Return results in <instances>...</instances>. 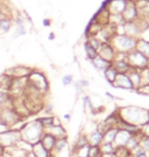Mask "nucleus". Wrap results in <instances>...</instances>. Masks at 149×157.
Segmentation results:
<instances>
[{"instance_id": "1", "label": "nucleus", "mask_w": 149, "mask_h": 157, "mask_svg": "<svg viewBox=\"0 0 149 157\" xmlns=\"http://www.w3.org/2000/svg\"><path fill=\"white\" fill-rule=\"evenodd\" d=\"M116 115L123 119L124 121L130 124H134L140 128L141 125L146 124L147 121V109H144L139 106L129 105L119 108L116 111Z\"/></svg>"}, {"instance_id": "12", "label": "nucleus", "mask_w": 149, "mask_h": 157, "mask_svg": "<svg viewBox=\"0 0 149 157\" xmlns=\"http://www.w3.org/2000/svg\"><path fill=\"white\" fill-rule=\"evenodd\" d=\"M112 86L115 88H120V89H124V90L135 91L134 87H133L131 81H130V78L127 74H118L115 83L112 84Z\"/></svg>"}, {"instance_id": "24", "label": "nucleus", "mask_w": 149, "mask_h": 157, "mask_svg": "<svg viewBox=\"0 0 149 157\" xmlns=\"http://www.w3.org/2000/svg\"><path fill=\"white\" fill-rule=\"evenodd\" d=\"M116 132H118V127H112L108 128L102 136V143H112L115 141Z\"/></svg>"}, {"instance_id": "10", "label": "nucleus", "mask_w": 149, "mask_h": 157, "mask_svg": "<svg viewBox=\"0 0 149 157\" xmlns=\"http://www.w3.org/2000/svg\"><path fill=\"white\" fill-rule=\"evenodd\" d=\"M32 71H33V68L26 67V65H17V67H14L11 68L6 70L4 71V74L11 78H22L29 77V75L32 73Z\"/></svg>"}, {"instance_id": "42", "label": "nucleus", "mask_w": 149, "mask_h": 157, "mask_svg": "<svg viewBox=\"0 0 149 157\" xmlns=\"http://www.w3.org/2000/svg\"><path fill=\"white\" fill-rule=\"evenodd\" d=\"M50 24H51V21H50L49 18H45V20H43V25L45 27H49Z\"/></svg>"}, {"instance_id": "3", "label": "nucleus", "mask_w": 149, "mask_h": 157, "mask_svg": "<svg viewBox=\"0 0 149 157\" xmlns=\"http://www.w3.org/2000/svg\"><path fill=\"white\" fill-rule=\"evenodd\" d=\"M138 39L132 38L127 35H115L109 40V44L112 46V48L116 50V53L120 54H127V53L133 51L136 49Z\"/></svg>"}, {"instance_id": "43", "label": "nucleus", "mask_w": 149, "mask_h": 157, "mask_svg": "<svg viewBox=\"0 0 149 157\" xmlns=\"http://www.w3.org/2000/svg\"><path fill=\"white\" fill-rule=\"evenodd\" d=\"M63 118H65V121H71V114H69V113H65V115H63Z\"/></svg>"}, {"instance_id": "34", "label": "nucleus", "mask_w": 149, "mask_h": 157, "mask_svg": "<svg viewBox=\"0 0 149 157\" xmlns=\"http://www.w3.org/2000/svg\"><path fill=\"white\" fill-rule=\"evenodd\" d=\"M132 157H149V152L139 146L132 151Z\"/></svg>"}, {"instance_id": "40", "label": "nucleus", "mask_w": 149, "mask_h": 157, "mask_svg": "<svg viewBox=\"0 0 149 157\" xmlns=\"http://www.w3.org/2000/svg\"><path fill=\"white\" fill-rule=\"evenodd\" d=\"M77 83L79 84V86H80L83 90L85 89V88H88V87H89V85H90L89 81L86 80V78H81V80L77 81Z\"/></svg>"}, {"instance_id": "23", "label": "nucleus", "mask_w": 149, "mask_h": 157, "mask_svg": "<svg viewBox=\"0 0 149 157\" xmlns=\"http://www.w3.org/2000/svg\"><path fill=\"white\" fill-rule=\"evenodd\" d=\"M136 50L141 52L145 57L149 59V41H145L143 39H138Z\"/></svg>"}, {"instance_id": "19", "label": "nucleus", "mask_w": 149, "mask_h": 157, "mask_svg": "<svg viewBox=\"0 0 149 157\" xmlns=\"http://www.w3.org/2000/svg\"><path fill=\"white\" fill-rule=\"evenodd\" d=\"M87 140L89 146H100L102 144V135L95 130L87 135Z\"/></svg>"}, {"instance_id": "36", "label": "nucleus", "mask_w": 149, "mask_h": 157, "mask_svg": "<svg viewBox=\"0 0 149 157\" xmlns=\"http://www.w3.org/2000/svg\"><path fill=\"white\" fill-rule=\"evenodd\" d=\"M139 146L144 150L149 152V137H143L141 136L140 140H139Z\"/></svg>"}, {"instance_id": "7", "label": "nucleus", "mask_w": 149, "mask_h": 157, "mask_svg": "<svg viewBox=\"0 0 149 157\" xmlns=\"http://www.w3.org/2000/svg\"><path fill=\"white\" fill-rule=\"evenodd\" d=\"M20 140L22 139L18 130L8 128V130H5L0 133V146H2L3 148L15 146Z\"/></svg>"}, {"instance_id": "16", "label": "nucleus", "mask_w": 149, "mask_h": 157, "mask_svg": "<svg viewBox=\"0 0 149 157\" xmlns=\"http://www.w3.org/2000/svg\"><path fill=\"white\" fill-rule=\"evenodd\" d=\"M14 97L9 94L8 91L0 89V110L4 108H12Z\"/></svg>"}, {"instance_id": "30", "label": "nucleus", "mask_w": 149, "mask_h": 157, "mask_svg": "<svg viewBox=\"0 0 149 157\" xmlns=\"http://www.w3.org/2000/svg\"><path fill=\"white\" fill-rule=\"evenodd\" d=\"M53 117H54L53 115H48V117H44L38 118V121H39L41 125H42L43 128L45 130V128L53 125Z\"/></svg>"}, {"instance_id": "37", "label": "nucleus", "mask_w": 149, "mask_h": 157, "mask_svg": "<svg viewBox=\"0 0 149 157\" xmlns=\"http://www.w3.org/2000/svg\"><path fill=\"white\" fill-rule=\"evenodd\" d=\"M26 34H27V29H26V26H25V25H23V26H17V29H15L14 37L17 38V37L26 35Z\"/></svg>"}, {"instance_id": "13", "label": "nucleus", "mask_w": 149, "mask_h": 157, "mask_svg": "<svg viewBox=\"0 0 149 157\" xmlns=\"http://www.w3.org/2000/svg\"><path fill=\"white\" fill-rule=\"evenodd\" d=\"M131 137H132V134L130 133V132H128L127 130H124V128H118V132H116L115 141H113V145L116 147H125Z\"/></svg>"}, {"instance_id": "32", "label": "nucleus", "mask_w": 149, "mask_h": 157, "mask_svg": "<svg viewBox=\"0 0 149 157\" xmlns=\"http://www.w3.org/2000/svg\"><path fill=\"white\" fill-rule=\"evenodd\" d=\"M15 146H17L18 148L24 150V151H26L27 153L32 152V149H33V145L30 144V143L26 142V141H24V140H20L17 143V145H15Z\"/></svg>"}, {"instance_id": "21", "label": "nucleus", "mask_w": 149, "mask_h": 157, "mask_svg": "<svg viewBox=\"0 0 149 157\" xmlns=\"http://www.w3.org/2000/svg\"><path fill=\"white\" fill-rule=\"evenodd\" d=\"M32 153L35 155V157H51V153L47 151L40 142L34 144L33 149H32Z\"/></svg>"}, {"instance_id": "4", "label": "nucleus", "mask_w": 149, "mask_h": 157, "mask_svg": "<svg viewBox=\"0 0 149 157\" xmlns=\"http://www.w3.org/2000/svg\"><path fill=\"white\" fill-rule=\"evenodd\" d=\"M28 84L43 95H47L49 91V82L45 74L41 71L34 70L28 77Z\"/></svg>"}, {"instance_id": "2", "label": "nucleus", "mask_w": 149, "mask_h": 157, "mask_svg": "<svg viewBox=\"0 0 149 157\" xmlns=\"http://www.w3.org/2000/svg\"><path fill=\"white\" fill-rule=\"evenodd\" d=\"M18 131L21 134V139L32 144V145L39 142L41 136L44 133V128L38 121V118L24 124Z\"/></svg>"}, {"instance_id": "5", "label": "nucleus", "mask_w": 149, "mask_h": 157, "mask_svg": "<svg viewBox=\"0 0 149 157\" xmlns=\"http://www.w3.org/2000/svg\"><path fill=\"white\" fill-rule=\"evenodd\" d=\"M23 121L14 108H4L0 110V122L7 128H14L15 125Z\"/></svg>"}, {"instance_id": "45", "label": "nucleus", "mask_w": 149, "mask_h": 157, "mask_svg": "<svg viewBox=\"0 0 149 157\" xmlns=\"http://www.w3.org/2000/svg\"><path fill=\"white\" fill-rule=\"evenodd\" d=\"M25 157H35V155H34L32 152H30V153H28V154H27L26 156H25Z\"/></svg>"}, {"instance_id": "11", "label": "nucleus", "mask_w": 149, "mask_h": 157, "mask_svg": "<svg viewBox=\"0 0 149 157\" xmlns=\"http://www.w3.org/2000/svg\"><path fill=\"white\" fill-rule=\"evenodd\" d=\"M98 55H99L101 58H103L104 60L112 63V62L115 60V58L116 56V52L109 43H102L99 50H98Z\"/></svg>"}, {"instance_id": "15", "label": "nucleus", "mask_w": 149, "mask_h": 157, "mask_svg": "<svg viewBox=\"0 0 149 157\" xmlns=\"http://www.w3.org/2000/svg\"><path fill=\"white\" fill-rule=\"evenodd\" d=\"M128 77L131 81V83L134 87V90L136 91L139 87L142 86V77H141V71L140 70H136V68H132L130 70L128 73Z\"/></svg>"}, {"instance_id": "8", "label": "nucleus", "mask_w": 149, "mask_h": 157, "mask_svg": "<svg viewBox=\"0 0 149 157\" xmlns=\"http://www.w3.org/2000/svg\"><path fill=\"white\" fill-rule=\"evenodd\" d=\"M110 64H112V67L115 68L118 74H127L131 70V67H130V64L126 59V54L116 53L115 60Z\"/></svg>"}, {"instance_id": "28", "label": "nucleus", "mask_w": 149, "mask_h": 157, "mask_svg": "<svg viewBox=\"0 0 149 157\" xmlns=\"http://www.w3.org/2000/svg\"><path fill=\"white\" fill-rule=\"evenodd\" d=\"M100 147V150L102 152V155L104 154H113L116 151V146L112 143H102Z\"/></svg>"}, {"instance_id": "26", "label": "nucleus", "mask_w": 149, "mask_h": 157, "mask_svg": "<svg viewBox=\"0 0 149 157\" xmlns=\"http://www.w3.org/2000/svg\"><path fill=\"white\" fill-rule=\"evenodd\" d=\"M88 145V140H87V135H85L84 133H81L78 136L77 140L75 142V145L73 147V150H77L80 149L82 147L87 146Z\"/></svg>"}, {"instance_id": "46", "label": "nucleus", "mask_w": 149, "mask_h": 157, "mask_svg": "<svg viewBox=\"0 0 149 157\" xmlns=\"http://www.w3.org/2000/svg\"><path fill=\"white\" fill-rule=\"evenodd\" d=\"M147 121H149V109H147Z\"/></svg>"}, {"instance_id": "17", "label": "nucleus", "mask_w": 149, "mask_h": 157, "mask_svg": "<svg viewBox=\"0 0 149 157\" xmlns=\"http://www.w3.org/2000/svg\"><path fill=\"white\" fill-rule=\"evenodd\" d=\"M39 142L42 144V146L47 150V151L51 153L53 148H54L56 139L54 137H52L51 135H49L48 133H45V132H44L43 135L41 136V139Z\"/></svg>"}, {"instance_id": "20", "label": "nucleus", "mask_w": 149, "mask_h": 157, "mask_svg": "<svg viewBox=\"0 0 149 157\" xmlns=\"http://www.w3.org/2000/svg\"><path fill=\"white\" fill-rule=\"evenodd\" d=\"M12 17H0V35L8 33L12 27Z\"/></svg>"}, {"instance_id": "39", "label": "nucleus", "mask_w": 149, "mask_h": 157, "mask_svg": "<svg viewBox=\"0 0 149 157\" xmlns=\"http://www.w3.org/2000/svg\"><path fill=\"white\" fill-rule=\"evenodd\" d=\"M140 133H141V136L149 137V121H147L146 124H144L143 125H141Z\"/></svg>"}, {"instance_id": "44", "label": "nucleus", "mask_w": 149, "mask_h": 157, "mask_svg": "<svg viewBox=\"0 0 149 157\" xmlns=\"http://www.w3.org/2000/svg\"><path fill=\"white\" fill-rule=\"evenodd\" d=\"M48 38H49V40H54V39H55V35H54V33H50Z\"/></svg>"}, {"instance_id": "18", "label": "nucleus", "mask_w": 149, "mask_h": 157, "mask_svg": "<svg viewBox=\"0 0 149 157\" xmlns=\"http://www.w3.org/2000/svg\"><path fill=\"white\" fill-rule=\"evenodd\" d=\"M69 149V144L68 141V138H63V139H57L55 142L54 148L51 151V156L57 154V153L65 151V150Z\"/></svg>"}, {"instance_id": "6", "label": "nucleus", "mask_w": 149, "mask_h": 157, "mask_svg": "<svg viewBox=\"0 0 149 157\" xmlns=\"http://www.w3.org/2000/svg\"><path fill=\"white\" fill-rule=\"evenodd\" d=\"M126 59L132 68H136V70L141 71V70H143V68L149 67V59L145 57L141 52H139L138 50H136V49H134L131 52L127 53Z\"/></svg>"}, {"instance_id": "29", "label": "nucleus", "mask_w": 149, "mask_h": 157, "mask_svg": "<svg viewBox=\"0 0 149 157\" xmlns=\"http://www.w3.org/2000/svg\"><path fill=\"white\" fill-rule=\"evenodd\" d=\"M113 155L116 157H132V151H130L127 147H116Z\"/></svg>"}, {"instance_id": "33", "label": "nucleus", "mask_w": 149, "mask_h": 157, "mask_svg": "<svg viewBox=\"0 0 149 157\" xmlns=\"http://www.w3.org/2000/svg\"><path fill=\"white\" fill-rule=\"evenodd\" d=\"M83 107L85 110H90V111H93L94 110V105H93V101H92L91 97L89 95H86L84 96L83 98Z\"/></svg>"}, {"instance_id": "22", "label": "nucleus", "mask_w": 149, "mask_h": 157, "mask_svg": "<svg viewBox=\"0 0 149 157\" xmlns=\"http://www.w3.org/2000/svg\"><path fill=\"white\" fill-rule=\"evenodd\" d=\"M91 62H92V64H93V67L99 71H104L110 65L109 62L104 60V59L101 58L99 55H98L97 57H95L93 60H91Z\"/></svg>"}, {"instance_id": "9", "label": "nucleus", "mask_w": 149, "mask_h": 157, "mask_svg": "<svg viewBox=\"0 0 149 157\" xmlns=\"http://www.w3.org/2000/svg\"><path fill=\"white\" fill-rule=\"evenodd\" d=\"M122 17L126 23L135 21L136 20H138L139 14H138V9H137V6H136L135 2L127 0V5H126L125 10H124V12L122 13Z\"/></svg>"}, {"instance_id": "25", "label": "nucleus", "mask_w": 149, "mask_h": 157, "mask_svg": "<svg viewBox=\"0 0 149 157\" xmlns=\"http://www.w3.org/2000/svg\"><path fill=\"white\" fill-rule=\"evenodd\" d=\"M103 74H104V78H105V80L108 82L110 85H112L113 83H115L116 76H118V73H116V71L112 67V64H110L109 67L103 71Z\"/></svg>"}, {"instance_id": "14", "label": "nucleus", "mask_w": 149, "mask_h": 157, "mask_svg": "<svg viewBox=\"0 0 149 157\" xmlns=\"http://www.w3.org/2000/svg\"><path fill=\"white\" fill-rule=\"evenodd\" d=\"M45 133H48L51 135L52 137H54L56 140L57 139H63V138H68V132H66L65 128L62 124L58 125H51V127L47 128L44 130Z\"/></svg>"}, {"instance_id": "35", "label": "nucleus", "mask_w": 149, "mask_h": 157, "mask_svg": "<svg viewBox=\"0 0 149 157\" xmlns=\"http://www.w3.org/2000/svg\"><path fill=\"white\" fill-rule=\"evenodd\" d=\"M89 157H102V152L99 146H90Z\"/></svg>"}, {"instance_id": "31", "label": "nucleus", "mask_w": 149, "mask_h": 157, "mask_svg": "<svg viewBox=\"0 0 149 157\" xmlns=\"http://www.w3.org/2000/svg\"><path fill=\"white\" fill-rule=\"evenodd\" d=\"M86 42L89 43L95 50H97V52H98V50H99V48H100L101 44H102V42H101V41L98 38H96L95 36H87Z\"/></svg>"}, {"instance_id": "41", "label": "nucleus", "mask_w": 149, "mask_h": 157, "mask_svg": "<svg viewBox=\"0 0 149 157\" xmlns=\"http://www.w3.org/2000/svg\"><path fill=\"white\" fill-rule=\"evenodd\" d=\"M53 109H54V105L52 104V103H47L46 105H44V110H45V112L47 114H51L52 113V111H53Z\"/></svg>"}, {"instance_id": "38", "label": "nucleus", "mask_w": 149, "mask_h": 157, "mask_svg": "<svg viewBox=\"0 0 149 157\" xmlns=\"http://www.w3.org/2000/svg\"><path fill=\"white\" fill-rule=\"evenodd\" d=\"M73 82H74L73 75H65V76H63L61 78V83L63 86H69L71 84H73Z\"/></svg>"}, {"instance_id": "27", "label": "nucleus", "mask_w": 149, "mask_h": 157, "mask_svg": "<svg viewBox=\"0 0 149 157\" xmlns=\"http://www.w3.org/2000/svg\"><path fill=\"white\" fill-rule=\"evenodd\" d=\"M84 48H85V52H86V55H87V57H88L89 60H93L95 57H97V56H98L97 50H95L89 43L85 42Z\"/></svg>"}]
</instances>
